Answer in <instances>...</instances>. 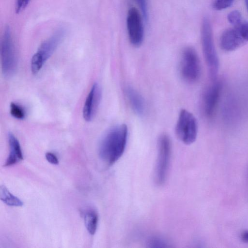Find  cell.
I'll list each match as a JSON object with an SVG mask.
<instances>
[{
  "instance_id": "obj_1",
  "label": "cell",
  "mask_w": 248,
  "mask_h": 248,
  "mask_svg": "<svg viewBox=\"0 0 248 248\" xmlns=\"http://www.w3.org/2000/svg\"><path fill=\"white\" fill-rule=\"evenodd\" d=\"M128 128L125 124L116 125L104 136L99 147L101 159L108 166L115 163L123 155L126 145Z\"/></svg>"
},
{
  "instance_id": "obj_2",
  "label": "cell",
  "mask_w": 248,
  "mask_h": 248,
  "mask_svg": "<svg viewBox=\"0 0 248 248\" xmlns=\"http://www.w3.org/2000/svg\"><path fill=\"white\" fill-rule=\"evenodd\" d=\"M201 36L203 54L209 77L211 80L215 81L219 69V60L214 44L211 24L207 17L202 19Z\"/></svg>"
},
{
  "instance_id": "obj_3",
  "label": "cell",
  "mask_w": 248,
  "mask_h": 248,
  "mask_svg": "<svg viewBox=\"0 0 248 248\" xmlns=\"http://www.w3.org/2000/svg\"><path fill=\"white\" fill-rule=\"evenodd\" d=\"M65 30L60 28L39 47L31 60V70L33 74L38 73L46 62L51 57L63 39Z\"/></svg>"
},
{
  "instance_id": "obj_4",
  "label": "cell",
  "mask_w": 248,
  "mask_h": 248,
  "mask_svg": "<svg viewBox=\"0 0 248 248\" xmlns=\"http://www.w3.org/2000/svg\"><path fill=\"white\" fill-rule=\"evenodd\" d=\"M179 69L181 77L186 82L194 83L199 79L201 74L200 61L192 47L187 46L183 50Z\"/></svg>"
},
{
  "instance_id": "obj_5",
  "label": "cell",
  "mask_w": 248,
  "mask_h": 248,
  "mask_svg": "<svg viewBox=\"0 0 248 248\" xmlns=\"http://www.w3.org/2000/svg\"><path fill=\"white\" fill-rule=\"evenodd\" d=\"M2 73L6 78L12 77L17 69V59L11 30L7 26L3 31L0 46Z\"/></svg>"
},
{
  "instance_id": "obj_6",
  "label": "cell",
  "mask_w": 248,
  "mask_h": 248,
  "mask_svg": "<svg viewBox=\"0 0 248 248\" xmlns=\"http://www.w3.org/2000/svg\"><path fill=\"white\" fill-rule=\"evenodd\" d=\"M175 133L184 143L189 145L196 140L198 124L196 118L189 111L183 109L179 114L175 126Z\"/></svg>"
},
{
  "instance_id": "obj_7",
  "label": "cell",
  "mask_w": 248,
  "mask_h": 248,
  "mask_svg": "<svg viewBox=\"0 0 248 248\" xmlns=\"http://www.w3.org/2000/svg\"><path fill=\"white\" fill-rule=\"evenodd\" d=\"M171 142L166 134L158 140V151L155 170V180L158 185H163L167 179L171 157Z\"/></svg>"
},
{
  "instance_id": "obj_8",
  "label": "cell",
  "mask_w": 248,
  "mask_h": 248,
  "mask_svg": "<svg viewBox=\"0 0 248 248\" xmlns=\"http://www.w3.org/2000/svg\"><path fill=\"white\" fill-rule=\"evenodd\" d=\"M143 21L142 15L137 9L129 8L126 16V28L129 42L135 47L140 46L144 40Z\"/></svg>"
},
{
  "instance_id": "obj_9",
  "label": "cell",
  "mask_w": 248,
  "mask_h": 248,
  "mask_svg": "<svg viewBox=\"0 0 248 248\" xmlns=\"http://www.w3.org/2000/svg\"><path fill=\"white\" fill-rule=\"evenodd\" d=\"M222 90V83L215 82L204 92L203 96V108L205 115L211 117L216 109Z\"/></svg>"
},
{
  "instance_id": "obj_10",
  "label": "cell",
  "mask_w": 248,
  "mask_h": 248,
  "mask_svg": "<svg viewBox=\"0 0 248 248\" xmlns=\"http://www.w3.org/2000/svg\"><path fill=\"white\" fill-rule=\"evenodd\" d=\"M101 98V90L97 83H94L88 94L83 109V116L87 122L92 121L95 115Z\"/></svg>"
},
{
  "instance_id": "obj_11",
  "label": "cell",
  "mask_w": 248,
  "mask_h": 248,
  "mask_svg": "<svg viewBox=\"0 0 248 248\" xmlns=\"http://www.w3.org/2000/svg\"><path fill=\"white\" fill-rule=\"evenodd\" d=\"M245 41L237 28H230L222 33L219 45L224 51H232L241 46Z\"/></svg>"
},
{
  "instance_id": "obj_12",
  "label": "cell",
  "mask_w": 248,
  "mask_h": 248,
  "mask_svg": "<svg viewBox=\"0 0 248 248\" xmlns=\"http://www.w3.org/2000/svg\"><path fill=\"white\" fill-rule=\"evenodd\" d=\"M8 142L10 152L8 157L4 165V167L13 165L23 159L20 143L18 140L12 133L8 134Z\"/></svg>"
},
{
  "instance_id": "obj_13",
  "label": "cell",
  "mask_w": 248,
  "mask_h": 248,
  "mask_svg": "<svg viewBox=\"0 0 248 248\" xmlns=\"http://www.w3.org/2000/svg\"><path fill=\"white\" fill-rule=\"evenodd\" d=\"M125 93L130 106L134 112L139 116L143 115L145 111V104L141 94L130 86L126 88Z\"/></svg>"
},
{
  "instance_id": "obj_14",
  "label": "cell",
  "mask_w": 248,
  "mask_h": 248,
  "mask_svg": "<svg viewBox=\"0 0 248 248\" xmlns=\"http://www.w3.org/2000/svg\"><path fill=\"white\" fill-rule=\"evenodd\" d=\"M0 199L9 206L19 207L23 205L22 201L10 193L4 186L0 187Z\"/></svg>"
},
{
  "instance_id": "obj_15",
  "label": "cell",
  "mask_w": 248,
  "mask_h": 248,
  "mask_svg": "<svg viewBox=\"0 0 248 248\" xmlns=\"http://www.w3.org/2000/svg\"><path fill=\"white\" fill-rule=\"evenodd\" d=\"M85 225L88 232L93 235L96 231L98 223V216L94 211H88L85 213Z\"/></svg>"
},
{
  "instance_id": "obj_16",
  "label": "cell",
  "mask_w": 248,
  "mask_h": 248,
  "mask_svg": "<svg viewBox=\"0 0 248 248\" xmlns=\"http://www.w3.org/2000/svg\"><path fill=\"white\" fill-rule=\"evenodd\" d=\"M10 113L15 118L22 120L25 118L26 112L24 108L20 105L12 102L10 104Z\"/></svg>"
},
{
  "instance_id": "obj_17",
  "label": "cell",
  "mask_w": 248,
  "mask_h": 248,
  "mask_svg": "<svg viewBox=\"0 0 248 248\" xmlns=\"http://www.w3.org/2000/svg\"><path fill=\"white\" fill-rule=\"evenodd\" d=\"M227 19L235 28H237L242 22V16L239 11L234 10L231 12L227 16Z\"/></svg>"
},
{
  "instance_id": "obj_18",
  "label": "cell",
  "mask_w": 248,
  "mask_h": 248,
  "mask_svg": "<svg viewBox=\"0 0 248 248\" xmlns=\"http://www.w3.org/2000/svg\"><path fill=\"white\" fill-rule=\"evenodd\" d=\"M147 245L149 248H167L169 247L166 240L156 236L151 238L148 240Z\"/></svg>"
},
{
  "instance_id": "obj_19",
  "label": "cell",
  "mask_w": 248,
  "mask_h": 248,
  "mask_svg": "<svg viewBox=\"0 0 248 248\" xmlns=\"http://www.w3.org/2000/svg\"><path fill=\"white\" fill-rule=\"evenodd\" d=\"M235 0H213L212 7L217 11H221L230 7Z\"/></svg>"
},
{
  "instance_id": "obj_20",
  "label": "cell",
  "mask_w": 248,
  "mask_h": 248,
  "mask_svg": "<svg viewBox=\"0 0 248 248\" xmlns=\"http://www.w3.org/2000/svg\"><path fill=\"white\" fill-rule=\"evenodd\" d=\"M138 5L145 22L148 20V9L146 0H133Z\"/></svg>"
},
{
  "instance_id": "obj_21",
  "label": "cell",
  "mask_w": 248,
  "mask_h": 248,
  "mask_svg": "<svg viewBox=\"0 0 248 248\" xmlns=\"http://www.w3.org/2000/svg\"><path fill=\"white\" fill-rule=\"evenodd\" d=\"M236 28L238 30L243 38L245 41H248V22L242 21Z\"/></svg>"
},
{
  "instance_id": "obj_22",
  "label": "cell",
  "mask_w": 248,
  "mask_h": 248,
  "mask_svg": "<svg viewBox=\"0 0 248 248\" xmlns=\"http://www.w3.org/2000/svg\"><path fill=\"white\" fill-rule=\"evenodd\" d=\"M31 0H16L15 12L16 14H19L24 11L28 6Z\"/></svg>"
},
{
  "instance_id": "obj_23",
  "label": "cell",
  "mask_w": 248,
  "mask_h": 248,
  "mask_svg": "<svg viewBox=\"0 0 248 248\" xmlns=\"http://www.w3.org/2000/svg\"><path fill=\"white\" fill-rule=\"evenodd\" d=\"M46 158L48 162L54 165H57L59 160L57 157L52 153L47 152L45 155Z\"/></svg>"
},
{
  "instance_id": "obj_24",
  "label": "cell",
  "mask_w": 248,
  "mask_h": 248,
  "mask_svg": "<svg viewBox=\"0 0 248 248\" xmlns=\"http://www.w3.org/2000/svg\"><path fill=\"white\" fill-rule=\"evenodd\" d=\"M241 239L246 243H248V230L244 231L241 234Z\"/></svg>"
},
{
  "instance_id": "obj_25",
  "label": "cell",
  "mask_w": 248,
  "mask_h": 248,
  "mask_svg": "<svg viewBox=\"0 0 248 248\" xmlns=\"http://www.w3.org/2000/svg\"><path fill=\"white\" fill-rule=\"evenodd\" d=\"M245 0L246 8H247V11L248 12V0Z\"/></svg>"
}]
</instances>
